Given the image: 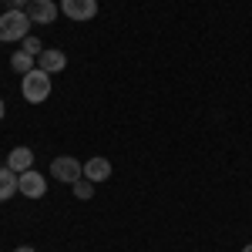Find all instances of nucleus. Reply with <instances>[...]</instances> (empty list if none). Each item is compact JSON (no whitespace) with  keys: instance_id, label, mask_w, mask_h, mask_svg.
I'll list each match as a JSON object with an SVG mask.
<instances>
[{"instance_id":"nucleus-1","label":"nucleus","mask_w":252,"mask_h":252,"mask_svg":"<svg viewBox=\"0 0 252 252\" xmlns=\"http://www.w3.org/2000/svg\"><path fill=\"white\" fill-rule=\"evenodd\" d=\"M27 34H31V17H27V10H3V14H0V40H3V44L24 40Z\"/></svg>"},{"instance_id":"nucleus-2","label":"nucleus","mask_w":252,"mask_h":252,"mask_svg":"<svg viewBox=\"0 0 252 252\" xmlns=\"http://www.w3.org/2000/svg\"><path fill=\"white\" fill-rule=\"evenodd\" d=\"M20 94H24V101H31V104L47 101L51 97V74L34 67L31 74H24V81H20Z\"/></svg>"},{"instance_id":"nucleus-3","label":"nucleus","mask_w":252,"mask_h":252,"mask_svg":"<svg viewBox=\"0 0 252 252\" xmlns=\"http://www.w3.org/2000/svg\"><path fill=\"white\" fill-rule=\"evenodd\" d=\"M51 175H54L58 182H64V185H74L78 178H84V165L71 155H61V158L51 161Z\"/></svg>"},{"instance_id":"nucleus-4","label":"nucleus","mask_w":252,"mask_h":252,"mask_svg":"<svg viewBox=\"0 0 252 252\" xmlns=\"http://www.w3.org/2000/svg\"><path fill=\"white\" fill-rule=\"evenodd\" d=\"M61 14L67 20H94L97 0H61Z\"/></svg>"},{"instance_id":"nucleus-5","label":"nucleus","mask_w":252,"mask_h":252,"mask_svg":"<svg viewBox=\"0 0 252 252\" xmlns=\"http://www.w3.org/2000/svg\"><path fill=\"white\" fill-rule=\"evenodd\" d=\"M58 3L54 0H31L27 3V17H31V24H54V17H58Z\"/></svg>"},{"instance_id":"nucleus-6","label":"nucleus","mask_w":252,"mask_h":252,"mask_svg":"<svg viewBox=\"0 0 252 252\" xmlns=\"http://www.w3.org/2000/svg\"><path fill=\"white\" fill-rule=\"evenodd\" d=\"M47 192V178L40 172H20V195H27V198H40V195Z\"/></svg>"},{"instance_id":"nucleus-7","label":"nucleus","mask_w":252,"mask_h":252,"mask_svg":"<svg viewBox=\"0 0 252 252\" xmlns=\"http://www.w3.org/2000/svg\"><path fill=\"white\" fill-rule=\"evenodd\" d=\"M37 67L47 71V74H58V71L67 67V54H64V51H54V47H44L40 58H37Z\"/></svg>"},{"instance_id":"nucleus-8","label":"nucleus","mask_w":252,"mask_h":252,"mask_svg":"<svg viewBox=\"0 0 252 252\" xmlns=\"http://www.w3.org/2000/svg\"><path fill=\"white\" fill-rule=\"evenodd\" d=\"M7 168L17 172V175L20 172H31V168H34V152H31L27 145H17V148L7 155Z\"/></svg>"},{"instance_id":"nucleus-9","label":"nucleus","mask_w":252,"mask_h":252,"mask_svg":"<svg viewBox=\"0 0 252 252\" xmlns=\"http://www.w3.org/2000/svg\"><path fill=\"white\" fill-rule=\"evenodd\" d=\"M108 175H111V161H108V158L94 155V158L84 161V178H91V182H108Z\"/></svg>"},{"instance_id":"nucleus-10","label":"nucleus","mask_w":252,"mask_h":252,"mask_svg":"<svg viewBox=\"0 0 252 252\" xmlns=\"http://www.w3.org/2000/svg\"><path fill=\"white\" fill-rule=\"evenodd\" d=\"M20 192V175L10 172L7 165L0 168V202H7V198H14Z\"/></svg>"},{"instance_id":"nucleus-11","label":"nucleus","mask_w":252,"mask_h":252,"mask_svg":"<svg viewBox=\"0 0 252 252\" xmlns=\"http://www.w3.org/2000/svg\"><path fill=\"white\" fill-rule=\"evenodd\" d=\"M10 67H14L17 74H31V71L37 67V58L27 54V51H14V54H10Z\"/></svg>"},{"instance_id":"nucleus-12","label":"nucleus","mask_w":252,"mask_h":252,"mask_svg":"<svg viewBox=\"0 0 252 252\" xmlns=\"http://www.w3.org/2000/svg\"><path fill=\"white\" fill-rule=\"evenodd\" d=\"M71 189H74V195H78L81 202H88V198L94 195V182H91V178H78V182H74Z\"/></svg>"},{"instance_id":"nucleus-13","label":"nucleus","mask_w":252,"mask_h":252,"mask_svg":"<svg viewBox=\"0 0 252 252\" xmlns=\"http://www.w3.org/2000/svg\"><path fill=\"white\" fill-rule=\"evenodd\" d=\"M20 51H27V54H34V58H40V51H44V44H40L37 37H31V34H27V37L20 40Z\"/></svg>"},{"instance_id":"nucleus-14","label":"nucleus","mask_w":252,"mask_h":252,"mask_svg":"<svg viewBox=\"0 0 252 252\" xmlns=\"http://www.w3.org/2000/svg\"><path fill=\"white\" fill-rule=\"evenodd\" d=\"M27 3H31V0H3L7 10H27Z\"/></svg>"},{"instance_id":"nucleus-15","label":"nucleus","mask_w":252,"mask_h":252,"mask_svg":"<svg viewBox=\"0 0 252 252\" xmlns=\"http://www.w3.org/2000/svg\"><path fill=\"white\" fill-rule=\"evenodd\" d=\"M14 252H34V249H31V246H20V249H14Z\"/></svg>"},{"instance_id":"nucleus-16","label":"nucleus","mask_w":252,"mask_h":252,"mask_svg":"<svg viewBox=\"0 0 252 252\" xmlns=\"http://www.w3.org/2000/svg\"><path fill=\"white\" fill-rule=\"evenodd\" d=\"M0 121H3V97H0Z\"/></svg>"},{"instance_id":"nucleus-17","label":"nucleus","mask_w":252,"mask_h":252,"mask_svg":"<svg viewBox=\"0 0 252 252\" xmlns=\"http://www.w3.org/2000/svg\"><path fill=\"white\" fill-rule=\"evenodd\" d=\"M242 252H252V246H246V249H242Z\"/></svg>"}]
</instances>
